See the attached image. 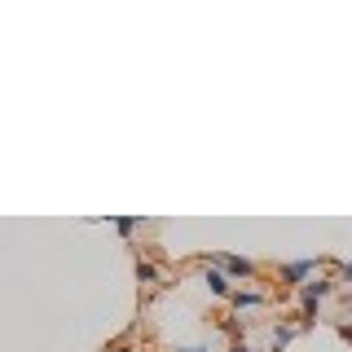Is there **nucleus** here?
<instances>
[{"label":"nucleus","mask_w":352,"mask_h":352,"mask_svg":"<svg viewBox=\"0 0 352 352\" xmlns=\"http://www.w3.org/2000/svg\"><path fill=\"white\" fill-rule=\"evenodd\" d=\"M229 304H234V308H260L264 295H256V291H234V295H229Z\"/></svg>","instance_id":"39448f33"},{"label":"nucleus","mask_w":352,"mask_h":352,"mask_svg":"<svg viewBox=\"0 0 352 352\" xmlns=\"http://www.w3.org/2000/svg\"><path fill=\"white\" fill-rule=\"evenodd\" d=\"M229 352H251V348H247V344H234V348H229Z\"/></svg>","instance_id":"9d476101"},{"label":"nucleus","mask_w":352,"mask_h":352,"mask_svg":"<svg viewBox=\"0 0 352 352\" xmlns=\"http://www.w3.org/2000/svg\"><path fill=\"white\" fill-rule=\"evenodd\" d=\"M137 278L141 282H154V278H159V269H154V264H137Z\"/></svg>","instance_id":"0eeeda50"},{"label":"nucleus","mask_w":352,"mask_h":352,"mask_svg":"<svg viewBox=\"0 0 352 352\" xmlns=\"http://www.w3.org/2000/svg\"><path fill=\"white\" fill-rule=\"evenodd\" d=\"M176 352H207V348H176Z\"/></svg>","instance_id":"9b49d317"},{"label":"nucleus","mask_w":352,"mask_h":352,"mask_svg":"<svg viewBox=\"0 0 352 352\" xmlns=\"http://www.w3.org/2000/svg\"><path fill=\"white\" fill-rule=\"evenodd\" d=\"M207 264L225 269L229 278H256V264H251V260H238V256H207Z\"/></svg>","instance_id":"f257e3e1"},{"label":"nucleus","mask_w":352,"mask_h":352,"mask_svg":"<svg viewBox=\"0 0 352 352\" xmlns=\"http://www.w3.org/2000/svg\"><path fill=\"white\" fill-rule=\"evenodd\" d=\"M203 264H207V260H203ZM207 286H212L216 295H234V291H229V278L216 269V264H207Z\"/></svg>","instance_id":"20e7f679"},{"label":"nucleus","mask_w":352,"mask_h":352,"mask_svg":"<svg viewBox=\"0 0 352 352\" xmlns=\"http://www.w3.org/2000/svg\"><path fill=\"white\" fill-rule=\"evenodd\" d=\"M291 339H295V326H282L278 335H273V352H282L286 344H291Z\"/></svg>","instance_id":"423d86ee"},{"label":"nucleus","mask_w":352,"mask_h":352,"mask_svg":"<svg viewBox=\"0 0 352 352\" xmlns=\"http://www.w3.org/2000/svg\"><path fill=\"white\" fill-rule=\"evenodd\" d=\"M339 335H344L348 344H352V322H339Z\"/></svg>","instance_id":"6e6552de"},{"label":"nucleus","mask_w":352,"mask_h":352,"mask_svg":"<svg viewBox=\"0 0 352 352\" xmlns=\"http://www.w3.org/2000/svg\"><path fill=\"white\" fill-rule=\"evenodd\" d=\"M339 273H344V278H348V282H352V264H344V269H339Z\"/></svg>","instance_id":"1a4fd4ad"},{"label":"nucleus","mask_w":352,"mask_h":352,"mask_svg":"<svg viewBox=\"0 0 352 352\" xmlns=\"http://www.w3.org/2000/svg\"><path fill=\"white\" fill-rule=\"evenodd\" d=\"M317 269V264H308V260H300V264H286V269H282V278L286 282H291V286H300L304 278H308V273H313Z\"/></svg>","instance_id":"7ed1b4c3"},{"label":"nucleus","mask_w":352,"mask_h":352,"mask_svg":"<svg viewBox=\"0 0 352 352\" xmlns=\"http://www.w3.org/2000/svg\"><path fill=\"white\" fill-rule=\"evenodd\" d=\"M330 295V282H304V317L317 313V300Z\"/></svg>","instance_id":"f03ea898"}]
</instances>
